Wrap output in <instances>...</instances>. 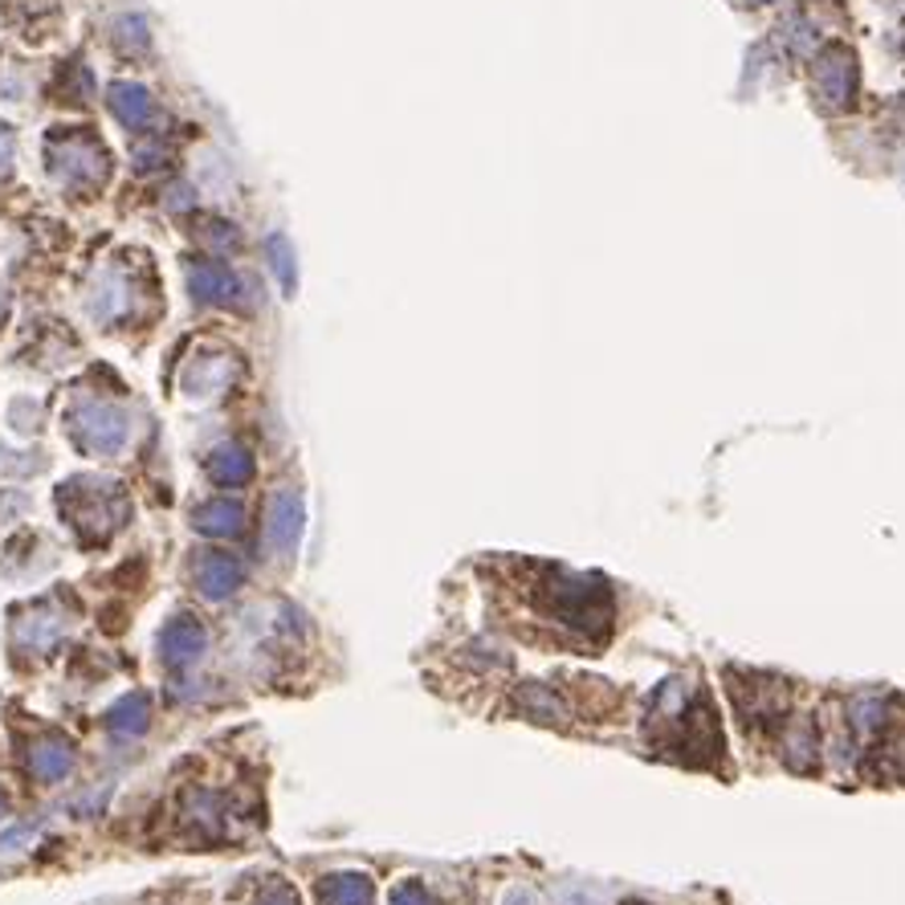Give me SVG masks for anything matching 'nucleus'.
<instances>
[{
	"instance_id": "nucleus-1",
	"label": "nucleus",
	"mask_w": 905,
	"mask_h": 905,
	"mask_svg": "<svg viewBox=\"0 0 905 905\" xmlns=\"http://www.w3.org/2000/svg\"><path fill=\"white\" fill-rule=\"evenodd\" d=\"M49 159H54L57 180H66V184H98L102 176H107V155L98 152L90 140L49 143Z\"/></svg>"
},
{
	"instance_id": "nucleus-2",
	"label": "nucleus",
	"mask_w": 905,
	"mask_h": 905,
	"mask_svg": "<svg viewBox=\"0 0 905 905\" xmlns=\"http://www.w3.org/2000/svg\"><path fill=\"white\" fill-rule=\"evenodd\" d=\"M812 86L828 107H845L857 90V57L849 49H828L812 70Z\"/></svg>"
},
{
	"instance_id": "nucleus-3",
	"label": "nucleus",
	"mask_w": 905,
	"mask_h": 905,
	"mask_svg": "<svg viewBox=\"0 0 905 905\" xmlns=\"http://www.w3.org/2000/svg\"><path fill=\"white\" fill-rule=\"evenodd\" d=\"M111 107H114V114L123 119L126 126H147L152 123V95L143 90V86H135V82H114L111 90Z\"/></svg>"
},
{
	"instance_id": "nucleus-4",
	"label": "nucleus",
	"mask_w": 905,
	"mask_h": 905,
	"mask_svg": "<svg viewBox=\"0 0 905 905\" xmlns=\"http://www.w3.org/2000/svg\"><path fill=\"white\" fill-rule=\"evenodd\" d=\"M192 286L200 290V298H221L224 290H233V278H229L224 269H212V265H205V269H196V274H192Z\"/></svg>"
},
{
	"instance_id": "nucleus-5",
	"label": "nucleus",
	"mask_w": 905,
	"mask_h": 905,
	"mask_svg": "<svg viewBox=\"0 0 905 905\" xmlns=\"http://www.w3.org/2000/svg\"><path fill=\"white\" fill-rule=\"evenodd\" d=\"M9 167H13V131L0 123V180L9 176Z\"/></svg>"
}]
</instances>
